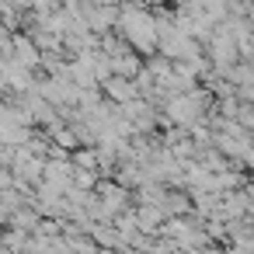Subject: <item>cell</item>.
<instances>
[{"instance_id": "cell-3", "label": "cell", "mask_w": 254, "mask_h": 254, "mask_svg": "<svg viewBox=\"0 0 254 254\" xmlns=\"http://www.w3.org/2000/svg\"><path fill=\"white\" fill-rule=\"evenodd\" d=\"M14 49H18V56H14L18 66H25V70H35V66H39V49H35L28 39H18Z\"/></svg>"}, {"instance_id": "cell-1", "label": "cell", "mask_w": 254, "mask_h": 254, "mask_svg": "<svg viewBox=\"0 0 254 254\" xmlns=\"http://www.w3.org/2000/svg\"><path fill=\"white\" fill-rule=\"evenodd\" d=\"M122 21H126V35H129V42H132L136 49L150 53V49L157 46V25H153L150 14H143V11H129Z\"/></svg>"}, {"instance_id": "cell-2", "label": "cell", "mask_w": 254, "mask_h": 254, "mask_svg": "<svg viewBox=\"0 0 254 254\" xmlns=\"http://www.w3.org/2000/svg\"><path fill=\"white\" fill-rule=\"evenodd\" d=\"M101 87L108 91V98H112L115 105H126V101L139 98V87L132 84V77H119V73H112L108 80H101Z\"/></svg>"}]
</instances>
